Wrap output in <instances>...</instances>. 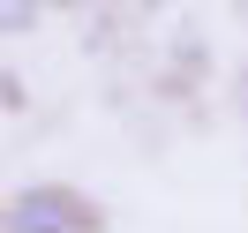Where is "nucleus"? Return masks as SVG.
<instances>
[{"mask_svg": "<svg viewBox=\"0 0 248 233\" xmlns=\"http://www.w3.org/2000/svg\"><path fill=\"white\" fill-rule=\"evenodd\" d=\"M0 226L8 233H98L106 211H98L83 188H61V181H31L0 203Z\"/></svg>", "mask_w": 248, "mask_h": 233, "instance_id": "f257e3e1", "label": "nucleus"}, {"mask_svg": "<svg viewBox=\"0 0 248 233\" xmlns=\"http://www.w3.org/2000/svg\"><path fill=\"white\" fill-rule=\"evenodd\" d=\"M38 8H46V0H0V38H23L38 23Z\"/></svg>", "mask_w": 248, "mask_h": 233, "instance_id": "f03ea898", "label": "nucleus"}, {"mask_svg": "<svg viewBox=\"0 0 248 233\" xmlns=\"http://www.w3.org/2000/svg\"><path fill=\"white\" fill-rule=\"evenodd\" d=\"M136 8H143V16H166V8H173V0H136Z\"/></svg>", "mask_w": 248, "mask_h": 233, "instance_id": "7ed1b4c3", "label": "nucleus"}]
</instances>
